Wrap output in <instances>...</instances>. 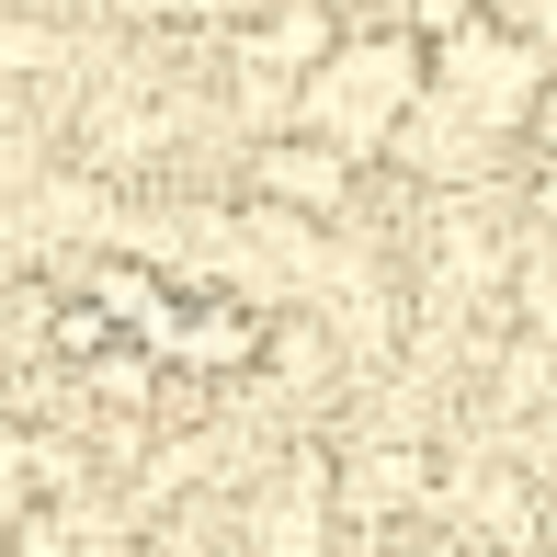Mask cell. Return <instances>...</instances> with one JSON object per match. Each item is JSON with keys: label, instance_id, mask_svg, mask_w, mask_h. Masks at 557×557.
Returning <instances> with one entry per match:
<instances>
[{"label": "cell", "instance_id": "3", "mask_svg": "<svg viewBox=\"0 0 557 557\" xmlns=\"http://www.w3.org/2000/svg\"><path fill=\"white\" fill-rule=\"evenodd\" d=\"M0 69H46V35H35V23H0Z\"/></svg>", "mask_w": 557, "mask_h": 557}, {"label": "cell", "instance_id": "1", "mask_svg": "<svg viewBox=\"0 0 557 557\" xmlns=\"http://www.w3.org/2000/svg\"><path fill=\"white\" fill-rule=\"evenodd\" d=\"M12 500H35V433L0 421V512H12Z\"/></svg>", "mask_w": 557, "mask_h": 557}, {"label": "cell", "instance_id": "2", "mask_svg": "<svg viewBox=\"0 0 557 557\" xmlns=\"http://www.w3.org/2000/svg\"><path fill=\"white\" fill-rule=\"evenodd\" d=\"M273 183H285V194H331V160H308V148H285V160H273Z\"/></svg>", "mask_w": 557, "mask_h": 557}]
</instances>
